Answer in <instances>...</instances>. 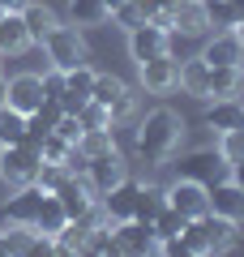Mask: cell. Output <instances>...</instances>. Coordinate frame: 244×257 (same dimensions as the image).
Masks as SVG:
<instances>
[{
  "mask_svg": "<svg viewBox=\"0 0 244 257\" xmlns=\"http://www.w3.org/2000/svg\"><path fill=\"white\" fill-rule=\"evenodd\" d=\"M180 138H184V120L176 116L172 107H154V111H146V116L137 120L133 150H137L142 163L159 167V163H167V159L180 150Z\"/></svg>",
  "mask_w": 244,
  "mask_h": 257,
  "instance_id": "6da1fadb",
  "label": "cell"
},
{
  "mask_svg": "<svg viewBox=\"0 0 244 257\" xmlns=\"http://www.w3.org/2000/svg\"><path fill=\"white\" fill-rule=\"evenodd\" d=\"M180 236H184V244H189L193 257L223 253V248L235 244V223L223 219V214H201V219H189V227H184Z\"/></svg>",
  "mask_w": 244,
  "mask_h": 257,
  "instance_id": "7a4b0ae2",
  "label": "cell"
},
{
  "mask_svg": "<svg viewBox=\"0 0 244 257\" xmlns=\"http://www.w3.org/2000/svg\"><path fill=\"white\" fill-rule=\"evenodd\" d=\"M43 56H47V64H56V69H77V64H86L90 60V47H86V39H81V30L73 26H64V22H56L52 26V35L43 39Z\"/></svg>",
  "mask_w": 244,
  "mask_h": 257,
  "instance_id": "3957f363",
  "label": "cell"
},
{
  "mask_svg": "<svg viewBox=\"0 0 244 257\" xmlns=\"http://www.w3.org/2000/svg\"><path fill=\"white\" fill-rule=\"evenodd\" d=\"M39 163H43V155H39V142H30V138H22L18 146H0V180L13 184V189L35 184Z\"/></svg>",
  "mask_w": 244,
  "mask_h": 257,
  "instance_id": "277c9868",
  "label": "cell"
},
{
  "mask_svg": "<svg viewBox=\"0 0 244 257\" xmlns=\"http://www.w3.org/2000/svg\"><path fill=\"white\" fill-rule=\"evenodd\" d=\"M163 193H167V206H172V210H180L184 219H201V214H210V189H206L201 180L180 176V180L163 184Z\"/></svg>",
  "mask_w": 244,
  "mask_h": 257,
  "instance_id": "5b68a950",
  "label": "cell"
},
{
  "mask_svg": "<svg viewBox=\"0 0 244 257\" xmlns=\"http://www.w3.org/2000/svg\"><path fill=\"white\" fill-rule=\"evenodd\" d=\"M125 176H129V163H125V155H120L116 146L103 150V155H94L90 163H86V184L94 189V197H103V193H107L111 184H120Z\"/></svg>",
  "mask_w": 244,
  "mask_h": 257,
  "instance_id": "8992f818",
  "label": "cell"
},
{
  "mask_svg": "<svg viewBox=\"0 0 244 257\" xmlns=\"http://www.w3.org/2000/svg\"><path fill=\"white\" fill-rule=\"evenodd\" d=\"M137 73H142V90L146 94H172L176 90V73H180V60H176V52H163V56H154V60H142Z\"/></svg>",
  "mask_w": 244,
  "mask_h": 257,
  "instance_id": "52a82bcc",
  "label": "cell"
},
{
  "mask_svg": "<svg viewBox=\"0 0 244 257\" xmlns=\"http://www.w3.org/2000/svg\"><path fill=\"white\" fill-rule=\"evenodd\" d=\"M172 52V30L154 26V22H142V26L129 30V56H133L137 64L142 60H154V56Z\"/></svg>",
  "mask_w": 244,
  "mask_h": 257,
  "instance_id": "ba28073f",
  "label": "cell"
},
{
  "mask_svg": "<svg viewBox=\"0 0 244 257\" xmlns=\"http://www.w3.org/2000/svg\"><path fill=\"white\" fill-rule=\"evenodd\" d=\"M52 197L60 202V210L69 214V219H86V214L99 206V197H94V189L86 184V176H69V180H64Z\"/></svg>",
  "mask_w": 244,
  "mask_h": 257,
  "instance_id": "9c48e42d",
  "label": "cell"
},
{
  "mask_svg": "<svg viewBox=\"0 0 244 257\" xmlns=\"http://www.w3.org/2000/svg\"><path fill=\"white\" fill-rule=\"evenodd\" d=\"M116 240H120V253H129V257H142V253H154V248H159L154 223H142V219L116 223Z\"/></svg>",
  "mask_w": 244,
  "mask_h": 257,
  "instance_id": "30bf717a",
  "label": "cell"
},
{
  "mask_svg": "<svg viewBox=\"0 0 244 257\" xmlns=\"http://www.w3.org/2000/svg\"><path fill=\"white\" fill-rule=\"evenodd\" d=\"M47 193L39 189V184H22V189H13V197L5 202V223H22V227H35V214L39 206H43Z\"/></svg>",
  "mask_w": 244,
  "mask_h": 257,
  "instance_id": "8fae6325",
  "label": "cell"
},
{
  "mask_svg": "<svg viewBox=\"0 0 244 257\" xmlns=\"http://www.w3.org/2000/svg\"><path fill=\"white\" fill-rule=\"evenodd\" d=\"M137 189H142V180H120V184H111L107 193L99 197V206H103V214H107L111 223H125V219H133V206H137Z\"/></svg>",
  "mask_w": 244,
  "mask_h": 257,
  "instance_id": "7c38bea8",
  "label": "cell"
},
{
  "mask_svg": "<svg viewBox=\"0 0 244 257\" xmlns=\"http://www.w3.org/2000/svg\"><path fill=\"white\" fill-rule=\"evenodd\" d=\"M210 214H223V219H231V223L244 219V189L231 176H223V180L210 184Z\"/></svg>",
  "mask_w": 244,
  "mask_h": 257,
  "instance_id": "4fadbf2b",
  "label": "cell"
},
{
  "mask_svg": "<svg viewBox=\"0 0 244 257\" xmlns=\"http://www.w3.org/2000/svg\"><path fill=\"white\" fill-rule=\"evenodd\" d=\"M5 103H9L13 111H22V116L39 111V103H43L39 73H18V77H9V94H5Z\"/></svg>",
  "mask_w": 244,
  "mask_h": 257,
  "instance_id": "5bb4252c",
  "label": "cell"
},
{
  "mask_svg": "<svg viewBox=\"0 0 244 257\" xmlns=\"http://www.w3.org/2000/svg\"><path fill=\"white\" fill-rule=\"evenodd\" d=\"M172 35H184V39H201V35H210L206 5H201V0H180V5L172 9Z\"/></svg>",
  "mask_w": 244,
  "mask_h": 257,
  "instance_id": "9a60e30c",
  "label": "cell"
},
{
  "mask_svg": "<svg viewBox=\"0 0 244 257\" xmlns=\"http://www.w3.org/2000/svg\"><path fill=\"white\" fill-rule=\"evenodd\" d=\"M244 90V64H210L206 99H231Z\"/></svg>",
  "mask_w": 244,
  "mask_h": 257,
  "instance_id": "2e32d148",
  "label": "cell"
},
{
  "mask_svg": "<svg viewBox=\"0 0 244 257\" xmlns=\"http://www.w3.org/2000/svg\"><path fill=\"white\" fill-rule=\"evenodd\" d=\"M201 60L206 64H244V47L231 30H214L206 39V47H201Z\"/></svg>",
  "mask_w": 244,
  "mask_h": 257,
  "instance_id": "e0dca14e",
  "label": "cell"
},
{
  "mask_svg": "<svg viewBox=\"0 0 244 257\" xmlns=\"http://www.w3.org/2000/svg\"><path fill=\"white\" fill-rule=\"evenodd\" d=\"M206 124L214 133H227V128H244V99L231 94V99H210L206 107Z\"/></svg>",
  "mask_w": 244,
  "mask_h": 257,
  "instance_id": "ac0fdd59",
  "label": "cell"
},
{
  "mask_svg": "<svg viewBox=\"0 0 244 257\" xmlns=\"http://www.w3.org/2000/svg\"><path fill=\"white\" fill-rule=\"evenodd\" d=\"M184 176H189V180H201L210 189L214 180H223V176H227V159L218 155V150H197V155L184 163Z\"/></svg>",
  "mask_w": 244,
  "mask_h": 257,
  "instance_id": "d6986e66",
  "label": "cell"
},
{
  "mask_svg": "<svg viewBox=\"0 0 244 257\" xmlns=\"http://www.w3.org/2000/svg\"><path fill=\"white\" fill-rule=\"evenodd\" d=\"M18 13H22V22H26V35H30V43H43V39L52 35V26L60 22L52 5H39V0H26V5H22Z\"/></svg>",
  "mask_w": 244,
  "mask_h": 257,
  "instance_id": "ffe728a7",
  "label": "cell"
},
{
  "mask_svg": "<svg viewBox=\"0 0 244 257\" xmlns=\"http://www.w3.org/2000/svg\"><path fill=\"white\" fill-rule=\"evenodd\" d=\"M26 47H35V43H30V35H26L22 13L18 9L5 13V18H0V56H22Z\"/></svg>",
  "mask_w": 244,
  "mask_h": 257,
  "instance_id": "44dd1931",
  "label": "cell"
},
{
  "mask_svg": "<svg viewBox=\"0 0 244 257\" xmlns=\"http://www.w3.org/2000/svg\"><path fill=\"white\" fill-rule=\"evenodd\" d=\"M206 77H210V64L201 60V56H193V60H180L176 86H180L184 94H193V99H206Z\"/></svg>",
  "mask_w": 244,
  "mask_h": 257,
  "instance_id": "7402d4cb",
  "label": "cell"
},
{
  "mask_svg": "<svg viewBox=\"0 0 244 257\" xmlns=\"http://www.w3.org/2000/svg\"><path fill=\"white\" fill-rule=\"evenodd\" d=\"M167 206V193H163V184H142L137 189V206H133V219L142 223H154V214Z\"/></svg>",
  "mask_w": 244,
  "mask_h": 257,
  "instance_id": "603a6c76",
  "label": "cell"
},
{
  "mask_svg": "<svg viewBox=\"0 0 244 257\" xmlns=\"http://www.w3.org/2000/svg\"><path fill=\"white\" fill-rule=\"evenodd\" d=\"M111 13L103 0H69V22L73 26H103Z\"/></svg>",
  "mask_w": 244,
  "mask_h": 257,
  "instance_id": "cb8c5ba5",
  "label": "cell"
},
{
  "mask_svg": "<svg viewBox=\"0 0 244 257\" xmlns=\"http://www.w3.org/2000/svg\"><path fill=\"white\" fill-rule=\"evenodd\" d=\"M64 223H69V214H64V210H60V202L47 193L43 206H39V214H35V231H39V236H52V240H56V231H60Z\"/></svg>",
  "mask_w": 244,
  "mask_h": 257,
  "instance_id": "d4e9b609",
  "label": "cell"
},
{
  "mask_svg": "<svg viewBox=\"0 0 244 257\" xmlns=\"http://www.w3.org/2000/svg\"><path fill=\"white\" fill-rule=\"evenodd\" d=\"M26 138V116L13 111L9 103H0V146H18Z\"/></svg>",
  "mask_w": 244,
  "mask_h": 257,
  "instance_id": "484cf974",
  "label": "cell"
},
{
  "mask_svg": "<svg viewBox=\"0 0 244 257\" xmlns=\"http://www.w3.org/2000/svg\"><path fill=\"white\" fill-rule=\"evenodd\" d=\"M125 90H129L125 77H116V73H94V90H90V99L103 103V107H111V103H116Z\"/></svg>",
  "mask_w": 244,
  "mask_h": 257,
  "instance_id": "4316f807",
  "label": "cell"
},
{
  "mask_svg": "<svg viewBox=\"0 0 244 257\" xmlns=\"http://www.w3.org/2000/svg\"><path fill=\"white\" fill-rule=\"evenodd\" d=\"M111 146H116V133H111V128H81V138H77V150L86 159L103 155V150H111Z\"/></svg>",
  "mask_w": 244,
  "mask_h": 257,
  "instance_id": "83f0119b",
  "label": "cell"
},
{
  "mask_svg": "<svg viewBox=\"0 0 244 257\" xmlns=\"http://www.w3.org/2000/svg\"><path fill=\"white\" fill-rule=\"evenodd\" d=\"M206 5V22L210 30H231L235 22H240V13L231 9V0H201Z\"/></svg>",
  "mask_w": 244,
  "mask_h": 257,
  "instance_id": "f1b7e54d",
  "label": "cell"
},
{
  "mask_svg": "<svg viewBox=\"0 0 244 257\" xmlns=\"http://www.w3.org/2000/svg\"><path fill=\"white\" fill-rule=\"evenodd\" d=\"M189 227V219H184L180 210H172V206H163L159 214H154V236L167 240V236H180V231Z\"/></svg>",
  "mask_w": 244,
  "mask_h": 257,
  "instance_id": "f546056e",
  "label": "cell"
},
{
  "mask_svg": "<svg viewBox=\"0 0 244 257\" xmlns=\"http://www.w3.org/2000/svg\"><path fill=\"white\" fill-rule=\"evenodd\" d=\"M214 150L227 159V167H231V163H240V159H244V128H227V133H218Z\"/></svg>",
  "mask_w": 244,
  "mask_h": 257,
  "instance_id": "4dcf8cb0",
  "label": "cell"
},
{
  "mask_svg": "<svg viewBox=\"0 0 244 257\" xmlns=\"http://www.w3.org/2000/svg\"><path fill=\"white\" fill-rule=\"evenodd\" d=\"M77 120H81V128H116L111 124V111L103 107V103H94V99H86L77 107Z\"/></svg>",
  "mask_w": 244,
  "mask_h": 257,
  "instance_id": "1f68e13d",
  "label": "cell"
},
{
  "mask_svg": "<svg viewBox=\"0 0 244 257\" xmlns=\"http://www.w3.org/2000/svg\"><path fill=\"white\" fill-rule=\"evenodd\" d=\"M69 176H73V172H69L64 163H39V172H35V184H39L43 193H56L64 180H69Z\"/></svg>",
  "mask_w": 244,
  "mask_h": 257,
  "instance_id": "d6a6232c",
  "label": "cell"
},
{
  "mask_svg": "<svg viewBox=\"0 0 244 257\" xmlns=\"http://www.w3.org/2000/svg\"><path fill=\"white\" fill-rule=\"evenodd\" d=\"M73 150V142H64L60 133H43V142H39V155H43V163H64V155Z\"/></svg>",
  "mask_w": 244,
  "mask_h": 257,
  "instance_id": "836d02e7",
  "label": "cell"
},
{
  "mask_svg": "<svg viewBox=\"0 0 244 257\" xmlns=\"http://www.w3.org/2000/svg\"><path fill=\"white\" fill-rule=\"evenodd\" d=\"M107 111H111V124H125V120H133V116H137V90L129 86V90L120 94V99L111 103Z\"/></svg>",
  "mask_w": 244,
  "mask_h": 257,
  "instance_id": "e575fe53",
  "label": "cell"
},
{
  "mask_svg": "<svg viewBox=\"0 0 244 257\" xmlns=\"http://www.w3.org/2000/svg\"><path fill=\"white\" fill-rule=\"evenodd\" d=\"M39 86H43V99H60V94H64V69L47 64L43 73H39Z\"/></svg>",
  "mask_w": 244,
  "mask_h": 257,
  "instance_id": "d590c367",
  "label": "cell"
},
{
  "mask_svg": "<svg viewBox=\"0 0 244 257\" xmlns=\"http://www.w3.org/2000/svg\"><path fill=\"white\" fill-rule=\"evenodd\" d=\"M52 133H60L64 142H73V146H77V138H81V120H77V111H64V116L56 120Z\"/></svg>",
  "mask_w": 244,
  "mask_h": 257,
  "instance_id": "8d00e7d4",
  "label": "cell"
},
{
  "mask_svg": "<svg viewBox=\"0 0 244 257\" xmlns=\"http://www.w3.org/2000/svg\"><path fill=\"white\" fill-rule=\"evenodd\" d=\"M227 176H231V180H235V184L244 189V159H240V163H231V167H227Z\"/></svg>",
  "mask_w": 244,
  "mask_h": 257,
  "instance_id": "74e56055",
  "label": "cell"
},
{
  "mask_svg": "<svg viewBox=\"0 0 244 257\" xmlns=\"http://www.w3.org/2000/svg\"><path fill=\"white\" fill-rule=\"evenodd\" d=\"M22 5H26V0H0V9H5V13H13V9H22Z\"/></svg>",
  "mask_w": 244,
  "mask_h": 257,
  "instance_id": "f35d334b",
  "label": "cell"
},
{
  "mask_svg": "<svg viewBox=\"0 0 244 257\" xmlns=\"http://www.w3.org/2000/svg\"><path fill=\"white\" fill-rule=\"evenodd\" d=\"M231 35H235V39H240V47H244V18H240V22H235V26H231Z\"/></svg>",
  "mask_w": 244,
  "mask_h": 257,
  "instance_id": "ab89813d",
  "label": "cell"
},
{
  "mask_svg": "<svg viewBox=\"0 0 244 257\" xmlns=\"http://www.w3.org/2000/svg\"><path fill=\"white\" fill-rule=\"evenodd\" d=\"M5 94H9V77L0 73V103H5Z\"/></svg>",
  "mask_w": 244,
  "mask_h": 257,
  "instance_id": "60d3db41",
  "label": "cell"
},
{
  "mask_svg": "<svg viewBox=\"0 0 244 257\" xmlns=\"http://www.w3.org/2000/svg\"><path fill=\"white\" fill-rule=\"evenodd\" d=\"M103 5H107V13H111V9H120V5H125V0H103Z\"/></svg>",
  "mask_w": 244,
  "mask_h": 257,
  "instance_id": "b9f144b4",
  "label": "cell"
},
{
  "mask_svg": "<svg viewBox=\"0 0 244 257\" xmlns=\"http://www.w3.org/2000/svg\"><path fill=\"white\" fill-rule=\"evenodd\" d=\"M231 9H235V13H240V18H244V0H231Z\"/></svg>",
  "mask_w": 244,
  "mask_h": 257,
  "instance_id": "7bdbcfd3",
  "label": "cell"
},
{
  "mask_svg": "<svg viewBox=\"0 0 244 257\" xmlns=\"http://www.w3.org/2000/svg\"><path fill=\"white\" fill-rule=\"evenodd\" d=\"M0 18H5V9H0Z\"/></svg>",
  "mask_w": 244,
  "mask_h": 257,
  "instance_id": "ee69618b",
  "label": "cell"
}]
</instances>
